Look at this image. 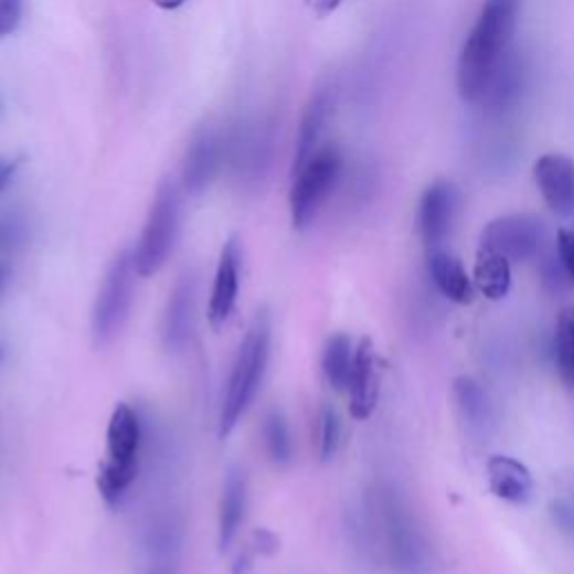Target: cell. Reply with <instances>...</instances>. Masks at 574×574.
<instances>
[{
  "mask_svg": "<svg viewBox=\"0 0 574 574\" xmlns=\"http://www.w3.org/2000/svg\"><path fill=\"white\" fill-rule=\"evenodd\" d=\"M523 0H485L480 14L460 50L456 84L458 95L476 104L485 95V88L498 63L510 52Z\"/></svg>",
  "mask_w": 574,
  "mask_h": 574,
  "instance_id": "1",
  "label": "cell"
},
{
  "mask_svg": "<svg viewBox=\"0 0 574 574\" xmlns=\"http://www.w3.org/2000/svg\"><path fill=\"white\" fill-rule=\"evenodd\" d=\"M269 343H272V321L267 310H258L234 359L232 375L223 397L221 422H219L221 440L232 436V431L236 428V424L241 422L249 404L254 402L269 362Z\"/></svg>",
  "mask_w": 574,
  "mask_h": 574,
  "instance_id": "2",
  "label": "cell"
},
{
  "mask_svg": "<svg viewBox=\"0 0 574 574\" xmlns=\"http://www.w3.org/2000/svg\"><path fill=\"white\" fill-rule=\"evenodd\" d=\"M180 187L171 178H164L158 184L153 195L147 223H144L139 243L132 252L135 269L139 276H153L167 263L173 252L178 230H180Z\"/></svg>",
  "mask_w": 574,
  "mask_h": 574,
  "instance_id": "3",
  "label": "cell"
},
{
  "mask_svg": "<svg viewBox=\"0 0 574 574\" xmlns=\"http://www.w3.org/2000/svg\"><path fill=\"white\" fill-rule=\"evenodd\" d=\"M343 171V156L334 144H323L310 160L293 173L290 215L293 227L304 232L312 225L317 213L334 191Z\"/></svg>",
  "mask_w": 574,
  "mask_h": 574,
  "instance_id": "4",
  "label": "cell"
},
{
  "mask_svg": "<svg viewBox=\"0 0 574 574\" xmlns=\"http://www.w3.org/2000/svg\"><path fill=\"white\" fill-rule=\"evenodd\" d=\"M135 258L132 252L121 249L108 265L104 283L93 308V339L95 346H108L121 332L135 295Z\"/></svg>",
  "mask_w": 574,
  "mask_h": 574,
  "instance_id": "5",
  "label": "cell"
},
{
  "mask_svg": "<svg viewBox=\"0 0 574 574\" xmlns=\"http://www.w3.org/2000/svg\"><path fill=\"white\" fill-rule=\"evenodd\" d=\"M545 245V223L532 213H512L485 225L480 247L506 256L510 263H523L541 254Z\"/></svg>",
  "mask_w": 574,
  "mask_h": 574,
  "instance_id": "6",
  "label": "cell"
},
{
  "mask_svg": "<svg viewBox=\"0 0 574 574\" xmlns=\"http://www.w3.org/2000/svg\"><path fill=\"white\" fill-rule=\"evenodd\" d=\"M460 211V191L451 180L431 182L417 209V227L424 245L438 249L451 234Z\"/></svg>",
  "mask_w": 574,
  "mask_h": 574,
  "instance_id": "7",
  "label": "cell"
},
{
  "mask_svg": "<svg viewBox=\"0 0 574 574\" xmlns=\"http://www.w3.org/2000/svg\"><path fill=\"white\" fill-rule=\"evenodd\" d=\"M223 160V141L213 126H198L189 139L182 164V189L189 195H200L213 182Z\"/></svg>",
  "mask_w": 574,
  "mask_h": 574,
  "instance_id": "8",
  "label": "cell"
},
{
  "mask_svg": "<svg viewBox=\"0 0 574 574\" xmlns=\"http://www.w3.org/2000/svg\"><path fill=\"white\" fill-rule=\"evenodd\" d=\"M346 391L350 395V415L354 419H369L375 413L380 400V359L369 337L359 339L354 346L352 371Z\"/></svg>",
  "mask_w": 574,
  "mask_h": 574,
  "instance_id": "9",
  "label": "cell"
},
{
  "mask_svg": "<svg viewBox=\"0 0 574 574\" xmlns=\"http://www.w3.org/2000/svg\"><path fill=\"white\" fill-rule=\"evenodd\" d=\"M241 265H243V245L238 236H232L221 252V261L219 267H215V278L211 287L206 315L213 330H221L236 308L238 287H241Z\"/></svg>",
  "mask_w": 574,
  "mask_h": 574,
  "instance_id": "10",
  "label": "cell"
},
{
  "mask_svg": "<svg viewBox=\"0 0 574 574\" xmlns=\"http://www.w3.org/2000/svg\"><path fill=\"white\" fill-rule=\"evenodd\" d=\"M195 295H198L195 276L191 272H187L173 285V290L167 301L164 317H162V341H164V348L171 352L182 350L193 337Z\"/></svg>",
  "mask_w": 574,
  "mask_h": 574,
  "instance_id": "11",
  "label": "cell"
},
{
  "mask_svg": "<svg viewBox=\"0 0 574 574\" xmlns=\"http://www.w3.org/2000/svg\"><path fill=\"white\" fill-rule=\"evenodd\" d=\"M534 182L545 204L559 215L574 213V162L563 153H545L534 162Z\"/></svg>",
  "mask_w": 574,
  "mask_h": 574,
  "instance_id": "12",
  "label": "cell"
},
{
  "mask_svg": "<svg viewBox=\"0 0 574 574\" xmlns=\"http://www.w3.org/2000/svg\"><path fill=\"white\" fill-rule=\"evenodd\" d=\"M487 476L491 493L512 506H525L534 493L532 471L512 456H491L487 460Z\"/></svg>",
  "mask_w": 574,
  "mask_h": 574,
  "instance_id": "13",
  "label": "cell"
},
{
  "mask_svg": "<svg viewBox=\"0 0 574 574\" xmlns=\"http://www.w3.org/2000/svg\"><path fill=\"white\" fill-rule=\"evenodd\" d=\"M332 106H334V97H332V88L330 86H321L312 93L304 117H301V126H299V135H297V149H295V162H293V173L299 171L310 156L319 149L321 135L326 130V124L332 115Z\"/></svg>",
  "mask_w": 574,
  "mask_h": 574,
  "instance_id": "14",
  "label": "cell"
},
{
  "mask_svg": "<svg viewBox=\"0 0 574 574\" xmlns=\"http://www.w3.org/2000/svg\"><path fill=\"white\" fill-rule=\"evenodd\" d=\"M108 460L119 467H132L137 469V456H139V443H141V426L137 413L119 402L110 415L108 422Z\"/></svg>",
  "mask_w": 574,
  "mask_h": 574,
  "instance_id": "15",
  "label": "cell"
},
{
  "mask_svg": "<svg viewBox=\"0 0 574 574\" xmlns=\"http://www.w3.org/2000/svg\"><path fill=\"white\" fill-rule=\"evenodd\" d=\"M521 93H523V63L519 61L517 52L510 50L498 63L480 102L487 106L491 115H502L519 102Z\"/></svg>",
  "mask_w": 574,
  "mask_h": 574,
  "instance_id": "16",
  "label": "cell"
},
{
  "mask_svg": "<svg viewBox=\"0 0 574 574\" xmlns=\"http://www.w3.org/2000/svg\"><path fill=\"white\" fill-rule=\"evenodd\" d=\"M428 274L434 278L440 295L449 301L460 306L474 301V278H469L465 265L454 254L443 249H431Z\"/></svg>",
  "mask_w": 574,
  "mask_h": 574,
  "instance_id": "17",
  "label": "cell"
},
{
  "mask_svg": "<svg viewBox=\"0 0 574 574\" xmlns=\"http://www.w3.org/2000/svg\"><path fill=\"white\" fill-rule=\"evenodd\" d=\"M245 510H247V478L243 469L234 467L225 478L223 498H221V514H219L221 550H227L238 536V530L245 521Z\"/></svg>",
  "mask_w": 574,
  "mask_h": 574,
  "instance_id": "18",
  "label": "cell"
},
{
  "mask_svg": "<svg viewBox=\"0 0 574 574\" xmlns=\"http://www.w3.org/2000/svg\"><path fill=\"white\" fill-rule=\"evenodd\" d=\"M474 285L489 301L506 299L512 287V263L491 249L478 247L474 265Z\"/></svg>",
  "mask_w": 574,
  "mask_h": 574,
  "instance_id": "19",
  "label": "cell"
},
{
  "mask_svg": "<svg viewBox=\"0 0 574 574\" xmlns=\"http://www.w3.org/2000/svg\"><path fill=\"white\" fill-rule=\"evenodd\" d=\"M352 357H354V346H352V339L346 332L332 334L323 346L321 369H323L328 384L339 393L348 389V380H350V371H352Z\"/></svg>",
  "mask_w": 574,
  "mask_h": 574,
  "instance_id": "20",
  "label": "cell"
},
{
  "mask_svg": "<svg viewBox=\"0 0 574 574\" xmlns=\"http://www.w3.org/2000/svg\"><path fill=\"white\" fill-rule=\"evenodd\" d=\"M554 359L561 382L574 389V308H563L556 317Z\"/></svg>",
  "mask_w": 574,
  "mask_h": 574,
  "instance_id": "21",
  "label": "cell"
},
{
  "mask_svg": "<svg viewBox=\"0 0 574 574\" xmlns=\"http://www.w3.org/2000/svg\"><path fill=\"white\" fill-rule=\"evenodd\" d=\"M263 443H265V451L274 465H278V467L290 465L293 454H295L293 436L278 408L267 411V415L263 419Z\"/></svg>",
  "mask_w": 574,
  "mask_h": 574,
  "instance_id": "22",
  "label": "cell"
},
{
  "mask_svg": "<svg viewBox=\"0 0 574 574\" xmlns=\"http://www.w3.org/2000/svg\"><path fill=\"white\" fill-rule=\"evenodd\" d=\"M137 476V469L132 467H119L110 460H106L99 469V476H97V487L104 496V500L108 502V506H119L126 489L130 487V482L135 480Z\"/></svg>",
  "mask_w": 574,
  "mask_h": 574,
  "instance_id": "23",
  "label": "cell"
},
{
  "mask_svg": "<svg viewBox=\"0 0 574 574\" xmlns=\"http://www.w3.org/2000/svg\"><path fill=\"white\" fill-rule=\"evenodd\" d=\"M454 393H456V402L463 411V415L478 424V422H485L487 417V395L482 391V386L474 380V378H458L456 384H454Z\"/></svg>",
  "mask_w": 574,
  "mask_h": 574,
  "instance_id": "24",
  "label": "cell"
},
{
  "mask_svg": "<svg viewBox=\"0 0 574 574\" xmlns=\"http://www.w3.org/2000/svg\"><path fill=\"white\" fill-rule=\"evenodd\" d=\"M341 445V417L332 404H323L319 411V458L328 463L334 458Z\"/></svg>",
  "mask_w": 574,
  "mask_h": 574,
  "instance_id": "25",
  "label": "cell"
},
{
  "mask_svg": "<svg viewBox=\"0 0 574 574\" xmlns=\"http://www.w3.org/2000/svg\"><path fill=\"white\" fill-rule=\"evenodd\" d=\"M25 14V0H0V41L12 36Z\"/></svg>",
  "mask_w": 574,
  "mask_h": 574,
  "instance_id": "26",
  "label": "cell"
},
{
  "mask_svg": "<svg viewBox=\"0 0 574 574\" xmlns=\"http://www.w3.org/2000/svg\"><path fill=\"white\" fill-rule=\"evenodd\" d=\"M556 258L567 278L574 280V227H563L556 232Z\"/></svg>",
  "mask_w": 574,
  "mask_h": 574,
  "instance_id": "27",
  "label": "cell"
},
{
  "mask_svg": "<svg viewBox=\"0 0 574 574\" xmlns=\"http://www.w3.org/2000/svg\"><path fill=\"white\" fill-rule=\"evenodd\" d=\"M23 241V223L17 219H0V249H14Z\"/></svg>",
  "mask_w": 574,
  "mask_h": 574,
  "instance_id": "28",
  "label": "cell"
},
{
  "mask_svg": "<svg viewBox=\"0 0 574 574\" xmlns=\"http://www.w3.org/2000/svg\"><path fill=\"white\" fill-rule=\"evenodd\" d=\"M306 6H308V10H310L315 17L326 19V17L334 14V12L343 6V0H306Z\"/></svg>",
  "mask_w": 574,
  "mask_h": 574,
  "instance_id": "29",
  "label": "cell"
},
{
  "mask_svg": "<svg viewBox=\"0 0 574 574\" xmlns=\"http://www.w3.org/2000/svg\"><path fill=\"white\" fill-rule=\"evenodd\" d=\"M19 160H12V158H0V191H6L10 187V182L14 180L17 176V169H19Z\"/></svg>",
  "mask_w": 574,
  "mask_h": 574,
  "instance_id": "30",
  "label": "cell"
},
{
  "mask_svg": "<svg viewBox=\"0 0 574 574\" xmlns=\"http://www.w3.org/2000/svg\"><path fill=\"white\" fill-rule=\"evenodd\" d=\"M151 3L153 6H158L160 10H178V8H182L184 3H187V0H151Z\"/></svg>",
  "mask_w": 574,
  "mask_h": 574,
  "instance_id": "31",
  "label": "cell"
},
{
  "mask_svg": "<svg viewBox=\"0 0 574 574\" xmlns=\"http://www.w3.org/2000/svg\"><path fill=\"white\" fill-rule=\"evenodd\" d=\"M144 574H173V570H171L169 565H162V563H158V565L149 567V570L144 572Z\"/></svg>",
  "mask_w": 574,
  "mask_h": 574,
  "instance_id": "32",
  "label": "cell"
},
{
  "mask_svg": "<svg viewBox=\"0 0 574 574\" xmlns=\"http://www.w3.org/2000/svg\"><path fill=\"white\" fill-rule=\"evenodd\" d=\"M8 278H10V269H8L6 263H0V290H3V287H6Z\"/></svg>",
  "mask_w": 574,
  "mask_h": 574,
  "instance_id": "33",
  "label": "cell"
}]
</instances>
